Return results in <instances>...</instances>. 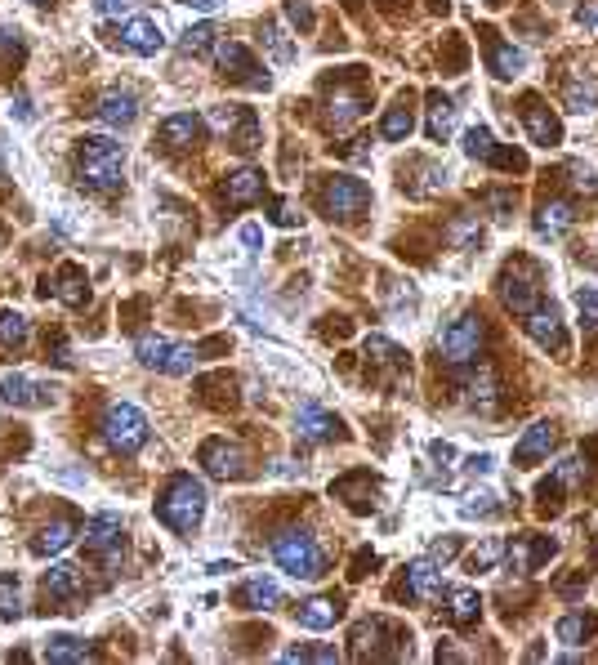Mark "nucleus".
<instances>
[{"instance_id": "f257e3e1", "label": "nucleus", "mask_w": 598, "mask_h": 665, "mask_svg": "<svg viewBox=\"0 0 598 665\" xmlns=\"http://www.w3.org/2000/svg\"><path fill=\"white\" fill-rule=\"evenodd\" d=\"M76 179L94 192H112L125 179V148L117 139H103V134H85L76 143Z\"/></svg>"}, {"instance_id": "f03ea898", "label": "nucleus", "mask_w": 598, "mask_h": 665, "mask_svg": "<svg viewBox=\"0 0 598 665\" xmlns=\"http://www.w3.org/2000/svg\"><path fill=\"white\" fill-rule=\"evenodd\" d=\"M206 487L197 483L192 474H179V478H170L166 491L157 496V518L170 527V532H179V536H188V532H197L201 527V518H206Z\"/></svg>"}, {"instance_id": "7ed1b4c3", "label": "nucleus", "mask_w": 598, "mask_h": 665, "mask_svg": "<svg viewBox=\"0 0 598 665\" xmlns=\"http://www.w3.org/2000/svg\"><path fill=\"white\" fill-rule=\"evenodd\" d=\"M273 558H277V567H282V572L295 576V581H317V576L326 572L322 545H317L308 532H282L273 541Z\"/></svg>"}, {"instance_id": "20e7f679", "label": "nucleus", "mask_w": 598, "mask_h": 665, "mask_svg": "<svg viewBox=\"0 0 598 665\" xmlns=\"http://www.w3.org/2000/svg\"><path fill=\"white\" fill-rule=\"evenodd\" d=\"M482 344H487V326H482L478 313H460L451 317L447 326L438 331V353L447 358L451 366H469L482 353Z\"/></svg>"}, {"instance_id": "39448f33", "label": "nucleus", "mask_w": 598, "mask_h": 665, "mask_svg": "<svg viewBox=\"0 0 598 665\" xmlns=\"http://www.w3.org/2000/svg\"><path fill=\"white\" fill-rule=\"evenodd\" d=\"M103 438H108L112 451L134 456V451L148 442V416H143L134 402H112V407L103 411Z\"/></svg>"}, {"instance_id": "423d86ee", "label": "nucleus", "mask_w": 598, "mask_h": 665, "mask_svg": "<svg viewBox=\"0 0 598 665\" xmlns=\"http://www.w3.org/2000/svg\"><path fill=\"white\" fill-rule=\"evenodd\" d=\"M322 210L331 219H340V224H353V219H362L371 210V188L353 175H331L322 188Z\"/></svg>"}, {"instance_id": "0eeeda50", "label": "nucleus", "mask_w": 598, "mask_h": 665, "mask_svg": "<svg viewBox=\"0 0 598 665\" xmlns=\"http://www.w3.org/2000/svg\"><path fill=\"white\" fill-rule=\"evenodd\" d=\"M134 358L148 366V371L188 375V371H192V362H197V353H192L188 344L166 340V335H139V340H134Z\"/></svg>"}, {"instance_id": "6e6552de", "label": "nucleus", "mask_w": 598, "mask_h": 665, "mask_svg": "<svg viewBox=\"0 0 598 665\" xmlns=\"http://www.w3.org/2000/svg\"><path fill=\"white\" fill-rule=\"evenodd\" d=\"M215 63H219V72H224L228 81L250 85V90H268V72L255 63V54H250L241 41H219L215 45Z\"/></svg>"}, {"instance_id": "1a4fd4ad", "label": "nucleus", "mask_w": 598, "mask_h": 665, "mask_svg": "<svg viewBox=\"0 0 598 665\" xmlns=\"http://www.w3.org/2000/svg\"><path fill=\"white\" fill-rule=\"evenodd\" d=\"M215 130L228 134V143L241 152V157H250V152H259V143H264V134H259V117L250 108H215Z\"/></svg>"}, {"instance_id": "9d476101", "label": "nucleus", "mask_w": 598, "mask_h": 665, "mask_svg": "<svg viewBox=\"0 0 598 665\" xmlns=\"http://www.w3.org/2000/svg\"><path fill=\"white\" fill-rule=\"evenodd\" d=\"M500 304H505L509 313H518V317H527L540 304L536 273L527 264H509L505 273H500Z\"/></svg>"}, {"instance_id": "9b49d317", "label": "nucleus", "mask_w": 598, "mask_h": 665, "mask_svg": "<svg viewBox=\"0 0 598 665\" xmlns=\"http://www.w3.org/2000/svg\"><path fill=\"white\" fill-rule=\"evenodd\" d=\"M197 460L206 465V474L210 478H246V451L233 447V442H224V438H210V442H201V451H197Z\"/></svg>"}, {"instance_id": "f8f14e48", "label": "nucleus", "mask_w": 598, "mask_h": 665, "mask_svg": "<svg viewBox=\"0 0 598 665\" xmlns=\"http://www.w3.org/2000/svg\"><path fill=\"white\" fill-rule=\"evenodd\" d=\"M523 130L532 143H540V148H558V143H563V121L549 112V103L540 99V94H527L523 99Z\"/></svg>"}, {"instance_id": "ddd939ff", "label": "nucleus", "mask_w": 598, "mask_h": 665, "mask_svg": "<svg viewBox=\"0 0 598 665\" xmlns=\"http://www.w3.org/2000/svg\"><path fill=\"white\" fill-rule=\"evenodd\" d=\"M523 326H527V335L540 344V349H554V353H567V331H563V322H558V308L554 304H536L532 313L523 317Z\"/></svg>"}, {"instance_id": "4468645a", "label": "nucleus", "mask_w": 598, "mask_h": 665, "mask_svg": "<svg viewBox=\"0 0 598 665\" xmlns=\"http://www.w3.org/2000/svg\"><path fill=\"white\" fill-rule=\"evenodd\" d=\"M201 134H206V121H201L197 112H175V117H166V121H161L157 139H161V148L183 152V148H197V143H201Z\"/></svg>"}, {"instance_id": "2eb2a0df", "label": "nucleus", "mask_w": 598, "mask_h": 665, "mask_svg": "<svg viewBox=\"0 0 598 665\" xmlns=\"http://www.w3.org/2000/svg\"><path fill=\"white\" fill-rule=\"evenodd\" d=\"M362 112H366V94L358 85H335L326 94V121H331V130H349Z\"/></svg>"}, {"instance_id": "dca6fc26", "label": "nucleus", "mask_w": 598, "mask_h": 665, "mask_svg": "<svg viewBox=\"0 0 598 665\" xmlns=\"http://www.w3.org/2000/svg\"><path fill=\"white\" fill-rule=\"evenodd\" d=\"M295 433L304 442H331V438H340V420H335L326 407H317V402H299Z\"/></svg>"}, {"instance_id": "f3484780", "label": "nucleus", "mask_w": 598, "mask_h": 665, "mask_svg": "<svg viewBox=\"0 0 598 665\" xmlns=\"http://www.w3.org/2000/svg\"><path fill=\"white\" fill-rule=\"evenodd\" d=\"M572 224H576V206H572V201H563V197L540 201V210H536V219H532V228H536L540 242H558V237H563Z\"/></svg>"}, {"instance_id": "a211bd4d", "label": "nucleus", "mask_w": 598, "mask_h": 665, "mask_svg": "<svg viewBox=\"0 0 598 665\" xmlns=\"http://www.w3.org/2000/svg\"><path fill=\"white\" fill-rule=\"evenodd\" d=\"M121 45L134 54H143V59H152V54L166 50V36H161L157 18H125L121 23Z\"/></svg>"}, {"instance_id": "6ab92c4d", "label": "nucleus", "mask_w": 598, "mask_h": 665, "mask_svg": "<svg viewBox=\"0 0 598 665\" xmlns=\"http://www.w3.org/2000/svg\"><path fill=\"white\" fill-rule=\"evenodd\" d=\"M549 451H554V424H549V420H536L532 429H527L523 438H518V447H514V465H518V469H536L540 460L549 456Z\"/></svg>"}, {"instance_id": "aec40b11", "label": "nucleus", "mask_w": 598, "mask_h": 665, "mask_svg": "<svg viewBox=\"0 0 598 665\" xmlns=\"http://www.w3.org/2000/svg\"><path fill=\"white\" fill-rule=\"evenodd\" d=\"M41 594H45V603H50V612H63V603H72L76 594H81V572H76L72 563L50 567L41 581Z\"/></svg>"}, {"instance_id": "412c9836", "label": "nucleus", "mask_w": 598, "mask_h": 665, "mask_svg": "<svg viewBox=\"0 0 598 665\" xmlns=\"http://www.w3.org/2000/svg\"><path fill=\"white\" fill-rule=\"evenodd\" d=\"M85 549H94V554H117L121 549V518L117 514H94L85 518Z\"/></svg>"}, {"instance_id": "4be33fe9", "label": "nucleus", "mask_w": 598, "mask_h": 665, "mask_svg": "<svg viewBox=\"0 0 598 665\" xmlns=\"http://www.w3.org/2000/svg\"><path fill=\"white\" fill-rule=\"evenodd\" d=\"M487 67L496 81H518L527 72V54L509 41H487Z\"/></svg>"}, {"instance_id": "5701e85b", "label": "nucleus", "mask_w": 598, "mask_h": 665, "mask_svg": "<svg viewBox=\"0 0 598 665\" xmlns=\"http://www.w3.org/2000/svg\"><path fill=\"white\" fill-rule=\"evenodd\" d=\"M94 117L103 125H112V130H125V125H134V117H139V99L125 90H108L99 99V108H94Z\"/></svg>"}, {"instance_id": "b1692460", "label": "nucleus", "mask_w": 598, "mask_h": 665, "mask_svg": "<svg viewBox=\"0 0 598 665\" xmlns=\"http://www.w3.org/2000/svg\"><path fill=\"white\" fill-rule=\"evenodd\" d=\"M295 616H299V625H304V630H331V625L344 616V603L331 599V594H317V599L299 603Z\"/></svg>"}, {"instance_id": "393cba45", "label": "nucleus", "mask_w": 598, "mask_h": 665, "mask_svg": "<svg viewBox=\"0 0 598 665\" xmlns=\"http://www.w3.org/2000/svg\"><path fill=\"white\" fill-rule=\"evenodd\" d=\"M438 590H442V563H433V558L407 563V594L411 599H433Z\"/></svg>"}, {"instance_id": "a878e982", "label": "nucleus", "mask_w": 598, "mask_h": 665, "mask_svg": "<svg viewBox=\"0 0 598 665\" xmlns=\"http://www.w3.org/2000/svg\"><path fill=\"white\" fill-rule=\"evenodd\" d=\"M237 603L250 607V612H273V607L282 603V585L268 581V576H250V581L237 590Z\"/></svg>"}, {"instance_id": "bb28decb", "label": "nucleus", "mask_w": 598, "mask_h": 665, "mask_svg": "<svg viewBox=\"0 0 598 665\" xmlns=\"http://www.w3.org/2000/svg\"><path fill=\"white\" fill-rule=\"evenodd\" d=\"M264 197V175L259 170H233V175L224 179V201L228 206H250V201Z\"/></svg>"}, {"instance_id": "cd10ccee", "label": "nucleus", "mask_w": 598, "mask_h": 665, "mask_svg": "<svg viewBox=\"0 0 598 665\" xmlns=\"http://www.w3.org/2000/svg\"><path fill=\"white\" fill-rule=\"evenodd\" d=\"M424 103H429V121H424V134H429L433 143H442L451 130H456V103H451L442 90H429V99H424Z\"/></svg>"}, {"instance_id": "c85d7f7f", "label": "nucleus", "mask_w": 598, "mask_h": 665, "mask_svg": "<svg viewBox=\"0 0 598 665\" xmlns=\"http://www.w3.org/2000/svg\"><path fill=\"white\" fill-rule=\"evenodd\" d=\"M411 130H416V108H411V99L402 94V99L393 103L389 112H384V121H380V139H384V143H407V139H411Z\"/></svg>"}, {"instance_id": "c756f323", "label": "nucleus", "mask_w": 598, "mask_h": 665, "mask_svg": "<svg viewBox=\"0 0 598 665\" xmlns=\"http://www.w3.org/2000/svg\"><path fill=\"white\" fill-rule=\"evenodd\" d=\"M447 616H451V625H460V630L478 625V616H482L478 590H469V585H456V590H447Z\"/></svg>"}, {"instance_id": "7c9ffc66", "label": "nucleus", "mask_w": 598, "mask_h": 665, "mask_svg": "<svg viewBox=\"0 0 598 665\" xmlns=\"http://www.w3.org/2000/svg\"><path fill=\"white\" fill-rule=\"evenodd\" d=\"M465 407L469 411H482V416H491V411H496V371H491V366H482L474 380L465 384Z\"/></svg>"}, {"instance_id": "2f4dec72", "label": "nucleus", "mask_w": 598, "mask_h": 665, "mask_svg": "<svg viewBox=\"0 0 598 665\" xmlns=\"http://www.w3.org/2000/svg\"><path fill=\"white\" fill-rule=\"evenodd\" d=\"M72 532H76V523H72V518H54V523H50V527H41V536L32 541V554H36V558L63 554V549L72 545Z\"/></svg>"}, {"instance_id": "473e14b6", "label": "nucleus", "mask_w": 598, "mask_h": 665, "mask_svg": "<svg viewBox=\"0 0 598 665\" xmlns=\"http://www.w3.org/2000/svg\"><path fill=\"white\" fill-rule=\"evenodd\" d=\"M45 389H36L27 375H5L0 380V402H9V407H45L50 398H41Z\"/></svg>"}, {"instance_id": "72a5a7b5", "label": "nucleus", "mask_w": 598, "mask_h": 665, "mask_svg": "<svg viewBox=\"0 0 598 665\" xmlns=\"http://www.w3.org/2000/svg\"><path fill=\"white\" fill-rule=\"evenodd\" d=\"M594 616H585V612H567V616H558V625H554V639L558 643H572V648H581V643H590L594 639Z\"/></svg>"}, {"instance_id": "f704fd0d", "label": "nucleus", "mask_w": 598, "mask_h": 665, "mask_svg": "<svg viewBox=\"0 0 598 665\" xmlns=\"http://www.w3.org/2000/svg\"><path fill=\"white\" fill-rule=\"evenodd\" d=\"M50 291L59 295L63 304H72V308H81L85 300H90V282H85V273L76 264H67L63 273H59V282H50Z\"/></svg>"}, {"instance_id": "c9c22d12", "label": "nucleus", "mask_w": 598, "mask_h": 665, "mask_svg": "<svg viewBox=\"0 0 598 665\" xmlns=\"http://www.w3.org/2000/svg\"><path fill=\"white\" fill-rule=\"evenodd\" d=\"M594 108H598V72H585L567 85V112L585 117V112H594Z\"/></svg>"}, {"instance_id": "e433bc0d", "label": "nucleus", "mask_w": 598, "mask_h": 665, "mask_svg": "<svg viewBox=\"0 0 598 665\" xmlns=\"http://www.w3.org/2000/svg\"><path fill=\"white\" fill-rule=\"evenodd\" d=\"M94 648H85V639H72V634H54L50 643H45V661L54 665H72V661H90Z\"/></svg>"}, {"instance_id": "4c0bfd02", "label": "nucleus", "mask_w": 598, "mask_h": 665, "mask_svg": "<svg viewBox=\"0 0 598 665\" xmlns=\"http://www.w3.org/2000/svg\"><path fill=\"white\" fill-rule=\"evenodd\" d=\"M27 335H32L27 317L14 313V308H0V353H18L27 344Z\"/></svg>"}, {"instance_id": "58836bf2", "label": "nucleus", "mask_w": 598, "mask_h": 665, "mask_svg": "<svg viewBox=\"0 0 598 665\" xmlns=\"http://www.w3.org/2000/svg\"><path fill=\"white\" fill-rule=\"evenodd\" d=\"M215 45H219L215 23H197V27H188V32H183V54H192V59H206V54H215Z\"/></svg>"}, {"instance_id": "ea45409f", "label": "nucleus", "mask_w": 598, "mask_h": 665, "mask_svg": "<svg viewBox=\"0 0 598 665\" xmlns=\"http://www.w3.org/2000/svg\"><path fill=\"white\" fill-rule=\"evenodd\" d=\"M496 152H500V143L491 139V130L487 125H474V130H465V157L469 161H496Z\"/></svg>"}, {"instance_id": "a19ab883", "label": "nucleus", "mask_w": 598, "mask_h": 665, "mask_svg": "<svg viewBox=\"0 0 598 665\" xmlns=\"http://www.w3.org/2000/svg\"><path fill=\"white\" fill-rule=\"evenodd\" d=\"M366 358H371L375 366H398L402 362V349L393 340H384V335H366Z\"/></svg>"}, {"instance_id": "79ce46f5", "label": "nucleus", "mask_w": 598, "mask_h": 665, "mask_svg": "<svg viewBox=\"0 0 598 665\" xmlns=\"http://www.w3.org/2000/svg\"><path fill=\"white\" fill-rule=\"evenodd\" d=\"M23 612V585L14 572H0V616H18Z\"/></svg>"}, {"instance_id": "37998d69", "label": "nucleus", "mask_w": 598, "mask_h": 665, "mask_svg": "<svg viewBox=\"0 0 598 665\" xmlns=\"http://www.w3.org/2000/svg\"><path fill=\"white\" fill-rule=\"evenodd\" d=\"M500 558H505V545L496 541V536H491V541H482L474 554H469V572H491V567L500 563Z\"/></svg>"}, {"instance_id": "c03bdc74", "label": "nucleus", "mask_w": 598, "mask_h": 665, "mask_svg": "<svg viewBox=\"0 0 598 665\" xmlns=\"http://www.w3.org/2000/svg\"><path fill=\"white\" fill-rule=\"evenodd\" d=\"M576 313H581L585 331L598 335V291L594 286H581V291H576Z\"/></svg>"}, {"instance_id": "a18cd8bd", "label": "nucleus", "mask_w": 598, "mask_h": 665, "mask_svg": "<svg viewBox=\"0 0 598 665\" xmlns=\"http://www.w3.org/2000/svg\"><path fill=\"white\" fill-rule=\"evenodd\" d=\"M554 483L558 487H581L585 483V460L581 456H563L554 465Z\"/></svg>"}, {"instance_id": "49530a36", "label": "nucleus", "mask_w": 598, "mask_h": 665, "mask_svg": "<svg viewBox=\"0 0 598 665\" xmlns=\"http://www.w3.org/2000/svg\"><path fill=\"white\" fill-rule=\"evenodd\" d=\"M282 9H286V23L295 27V32H313V5L308 0H282Z\"/></svg>"}, {"instance_id": "de8ad7c7", "label": "nucleus", "mask_w": 598, "mask_h": 665, "mask_svg": "<svg viewBox=\"0 0 598 665\" xmlns=\"http://www.w3.org/2000/svg\"><path fill=\"white\" fill-rule=\"evenodd\" d=\"M264 45L273 50V59H277V63H291V59H295V45L286 41L282 27H277V23H264Z\"/></svg>"}, {"instance_id": "09e8293b", "label": "nucleus", "mask_w": 598, "mask_h": 665, "mask_svg": "<svg viewBox=\"0 0 598 665\" xmlns=\"http://www.w3.org/2000/svg\"><path fill=\"white\" fill-rule=\"evenodd\" d=\"M496 509H500L496 496H491V491H478V496H469L465 505H460V514H465V518H491Z\"/></svg>"}, {"instance_id": "8fccbe9b", "label": "nucleus", "mask_w": 598, "mask_h": 665, "mask_svg": "<svg viewBox=\"0 0 598 665\" xmlns=\"http://www.w3.org/2000/svg\"><path fill=\"white\" fill-rule=\"evenodd\" d=\"M567 175H572V188L585 192V197H594V192H598V175H594L590 166H581V161H572V166H567Z\"/></svg>"}, {"instance_id": "3c124183", "label": "nucleus", "mask_w": 598, "mask_h": 665, "mask_svg": "<svg viewBox=\"0 0 598 665\" xmlns=\"http://www.w3.org/2000/svg\"><path fill=\"white\" fill-rule=\"evenodd\" d=\"M268 219H273L277 228H299L304 224V215L291 206V201H273V210H268Z\"/></svg>"}, {"instance_id": "603ef678", "label": "nucleus", "mask_w": 598, "mask_h": 665, "mask_svg": "<svg viewBox=\"0 0 598 665\" xmlns=\"http://www.w3.org/2000/svg\"><path fill=\"white\" fill-rule=\"evenodd\" d=\"M286 661H335V648H286Z\"/></svg>"}, {"instance_id": "864d4df0", "label": "nucleus", "mask_w": 598, "mask_h": 665, "mask_svg": "<svg viewBox=\"0 0 598 665\" xmlns=\"http://www.w3.org/2000/svg\"><path fill=\"white\" fill-rule=\"evenodd\" d=\"M134 5H139V0H94V9H99L103 18H121V14H130Z\"/></svg>"}, {"instance_id": "5fc2aeb1", "label": "nucleus", "mask_w": 598, "mask_h": 665, "mask_svg": "<svg viewBox=\"0 0 598 665\" xmlns=\"http://www.w3.org/2000/svg\"><path fill=\"white\" fill-rule=\"evenodd\" d=\"M514 206H518V197H514V192H496V197H491V210H496V219H500V224H505V219L514 215Z\"/></svg>"}, {"instance_id": "6e6d98bb", "label": "nucleus", "mask_w": 598, "mask_h": 665, "mask_svg": "<svg viewBox=\"0 0 598 665\" xmlns=\"http://www.w3.org/2000/svg\"><path fill=\"white\" fill-rule=\"evenodd\" d=\"M465 469H469L474 478H482V474H491V469H496V456H487V451H482V456H469Z\"/></svg>"}, {"instance_id": "4d7b16f0", "label": "nucleus", "mask_w": 598, "mask_h": 665, "mask_svg": "<svg viewBox=\"0 0 598 665\" xmlns=\"http://www.w3.org/2000/svg\"><path fill=\"white\" fill-rule=\"evenodd\" d=\"M50 362H54V366H63V371L72 366V349H67V340H63V335L50 344Z\"/></svg>"}, {"instance_id": "13d9d810", "label": "nucleus", "mask_w": 598, "mask_h": 665, "mask_svg": "<svg viewBox=\"0 0 598 665\" xmlns=\"http://www.w3.org/2000/svg\"><path fill=\"white\" fill-rule=\"evenodd\" d=\"M456 549H460V541H456V536H447V541H438V545H433V563H447V558H456Z\"/></svg>"}, {"instance_id": "bf43d9fd", "label": "nucleus", "mask_w": 598, "mask_h": 665, "mask_svg": "<svg viewBox=\"0 0 598 665\" xmlns=\"http://www.w3.org/2000/svg\"><path fill=\"white\" fill-rule=\"evenodd\" d=\"M429 456L438 460V465H451V460H456V447H451V442H433Z\"/></svg>"}, {"instance_id": "052dcab7", "label": "nucleus", "mask_w": 598, "mask_h": 665, "mask_svg": "<svg viewBox=\"0 0 598 665\" xmlns=\"http://www.w3.org/2000/svg\"><path fill=\"white\" fill-rule=\"evenodd\" d=\"M576 23L585 27V32H598V9H590V5H581L576 9Z\"/></svg>"}, {"instance_id": "680f3d73", "label": "nucleus", "mask_w": 598, "mask_h": 665, "mask_svg": "<svg viewBox=\"0 0 598 665\" xmlns=\"http://www.w3.org/2000/svg\"><path fill=\"white\" fill-rule=\"evenodd\" d=\"M241 242H246V246H259V242H264V233H259L255 224H246V228H241Z\"/></svg>"}, {"instance_id": "e2e57ef3", "label": "nucleus", "mask_w": 598, "mask_h": 665, "mask_svg": "<svg viewBox=\"0 0 598 665\" xmlns=\"http://www.w3.org/2000/svg\"><path fill=\"white\" fill-rule=\"evenodd\" d=\"M14 117H18V121H36L32 103H27V99H18V103H14Z\"/></svg>"}, {"instance_id": "0e129e2a", "label": "nucleus", "mask_w": 598, "mask_h": 665, "mask_svg": "<svg viewBox=\"0 0 598 665\" xmlns=\"http://www.w3.org/2000/svg\"><path fill=\"white\" fill-rule=\"evenodd\" d=\"M188 5H192V9H201V14H215L219 0H188Z\"/></svg>"}, {"instance_id": "69168bd1", "label": "nucleus", "mask_w": 598, "mask_h": 665, "mask_svg": "<svg viewBox=\"0 0 598 665\" xmlns=\"http://www.w3.org/2000/svg\"><path fill=\"white\" fill-rule=\"evenodd\" d=\"M429 5H433V9H447V0H429Z\"/></svg>"}, {"instance_id": "338daca9", "label": "nucleus", "mask_w": 598, "mask_h": 665, "mask_svg": "<svg viewBox=\"0 0 598 665\" xmlns=\"http://www.w3.org/2000/svg\"><path fill=\"white\" fill-rule=\"evenodd\" d=\"M482 5H500V0H482Z\"/></svg>"}, {"instance_id": "774afa93", "label": "nucleus", "mask_w": 598, "mask_h": 665, "mask_svg": "<svg viewBox=\"0 0 598 665\" xmlns=\"http://www.w3.org/2000/svg\"><path fill=\"white\" fill-rule=\"evenodd\" d=\"M32 5H45V0H32Z\"/></svg>"}]
</instances>
